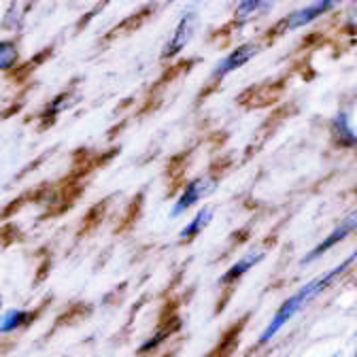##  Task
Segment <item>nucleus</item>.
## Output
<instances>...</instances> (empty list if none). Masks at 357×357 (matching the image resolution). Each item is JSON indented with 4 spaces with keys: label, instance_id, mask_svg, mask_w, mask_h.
<instances>
[{
    "label": "nucleus",
    "instance_id": "f257e3e1",
    "mask_svg": "<svg viewBox=\"0 0 357 357\" xmlns=\"http://www.w3.org/2000/svg\"><path fill=\"white\" fill-rule=\"evenodd\" d=\"M357 259V251H353L349 257H344L340 264H336L334 268H330L328 273H324V275H319L317 279H312V281H308L306 285H302L291 298H287L283 304H281V308L277 310V315L271 319V324L266 326V330L261 332V336H259V344H266V342H271L296 315L298 312L312 300V298H317L338 275H342L347 268L353 264Z\"/></svg>",
    "mask_w": 357,
    "mask_h": 357
},
{
    "label": "nucleus",
    "instance_id": "f03ea898",
    "mask_svg": "<svg viewBox=\"0 0 357 357\" xmlns=\"http://www.w3.org/2000/svg\"><path fill=\"white\" fill-rule=\"evenodd\" d=\"M215 181L208 176H200V178H194V181H190L181 196L176 198V202L172 204V211H170V217H178V215H183L188 208H192L196 202H200L204 196H208L213 190H215Z\"/></svg>",
    "mask_w": 357,
    "mask_h": 357
},
{
    "label": "nucleus",
    "instance_id": "7ed1b4c3",
    "mask_svg": "<svg viewBox=\"0 0 357 357\" xmlns=\"http://www.w3.org/2000/svg\"><path fill=\"white\" fill-rule=\"evenodd\" d=\"M353 230H357V211L355 213H351V215H347L344 219H340V223H338V226L315 247V249H312L308 255H304L302 257V264H310V261H315V259H319L324 253H328L334 245H338L340 241H344Z\"/></svg>",
    "mask_w": 357,
    "mask_h": 357
},
{
    "label": "nucleus",
    "instance_id": "20e7f679",
    "mask_svg": "<svg viewBox=\"0 0 357 357\" xmlns=\"http://www.w3.org/2000/svg\"><path fill=\"white\" fill-rule=\"evenodd\" d=\"M194 30H196V13H185L181 20H178L170 40L166 43L162 58H174L176 54H181L185 50V45L192 40Z\"/></svg>",
    "mask_w": 357,
    "mask_h": 357
},
{
    "label": "nucleus",
    "instance_id": "39448f33",
    "mask_svg": "<svg viewBox=\"0 0 357 357\" xmlns=\"http://www.w3.org/2000/svg\"><path fill=\"white\" fill-rule=\"evenodd\" d=\"M257 54H259V45H257V43L241 45V47H236L230 56H226V58H223V60L215 66L213 79H223V77H228L230 73L243 68V66H245L253 56H257Z\"/></svg>",
    "mask_w": 357,
    "mask_h": 357
},
{
    "label": "nucleus",
    "instance_id": "423d86ee",
    "mask_svg": "<svg viewBox=\"0 0 357 357\" xmlns=\"http://www.w3.org/2000/svg\"><path fill=\"white\" fill-rule=\"evenodd\" d=\"M330 9H334V3H312V5H308V7H304V9H298V11H294V13H289L279 26H277V30L279 32H291V30H296V28H302V26H306V24H310V22H315L317 17H321L324 13H328Z\"/></svg>",
    "mask_w": 357,
    "mask_h": 357
},
{
    "label": "nucleus",
    "instance_id": "0eeeda50",
    "mask_svg": "<svg viewBox=\"0 0 357 357\" xmlns=\"http://www.w3.org/2000/svg\"><path fill=\"white\" fill-rule=\"evenodd\" d=\"M266 257V253L264 251H251V253H247L245 257H241L234 266H230V271L221 277V283H234V281H238L241 277H245L253 266H257L261 259Z\"/></svg>",
    "mask_w": 357,
    "mask_h": 357
},
{
    "label": "nucleus",
    "instance_id": "6e6552de",
    "mask_svg": "<svg viewBox=\"0 0 357 357\" xmlns=\"http://www.w3.org/2000/svg\"><path fill=\"white\" fill-rule=\"evenodd\" d=\"M32 319H34V315L24 308L5 310L3 315H0V334H13L22 328H26Z\"/></svg>",
    "mask_w": 357,
    "mask_h": 357
},
{
    "label": "nucleus",
    "instance_id": "1a4fd4ad",
    "mask_svg": "<svg viewBox=\"0 0 357 357\" xmlns=\"http://www.w3.org/2000/svg\"><path fill=\"white\" fill-rule=\"evenodd\" d=\"M211 219H213V206H204V208H200L192 219H190V223L188 226L181 230V241H192V238H196L208 223H211Z\"/></svg>",
    "mask_w": 357,
    "mask_h": 357
},
{
    "label": "nucleus",
    "instance_id": "9d476101",
    "mask_svg": "<svg viewBox=\"0 0 357 357\" xmlns=\"http://www.w3.org/2000/svg\"><path fill=\"white\" fill-rule=\"evenodd\" d=\"M20 62V47L13 40H0V70H9Z\"/></svg>",
    "mask_w": 357,
    "mask_h": 357
},
{
    "label": "nucleus",
    "instance_id": "9b49d317",
    "mask_svg": "<svg viewBox=\"0 0 357 357\" xmlns=\"http://www.w3.org/2000/svg\"><path fill=\"white\" fill-rule=\"evenodd\" d=\"M268 9H273V3H259V0H257V3H243L236 9V17L241 22H247L251 17H257L259 11H268Z\"/></svg>",
    "mask_w": 357,
    "mask_h": 357
},
{
    "label": "nucleus",
    "instance_id": "f8f14e48",
    "mask_svg": "<svg viewBox=\"0 0 357 357\" xmlns=\"http://www.w3.org/2000/svg\"><path fill=\"white\" fill-rule=\"evenodd\" d=\"M0 308H3V296H0Z\"/></svg>",
    "mask_w": 357,
    "mask_h": 357
}]
</instances>
